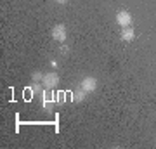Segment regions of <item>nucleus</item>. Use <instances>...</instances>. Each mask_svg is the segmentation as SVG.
I'll use <instances>...</instances> for the list:
<instances>
[{"instance_id": "nucleus-1", "label": "nucleus", "mask_w": 156, "mask_h": 149, "mask_svg": "<svg viewBox=\"0 0 156 149\" xmlns=\"http://www.w3.org/2000/svg\"><path fill=\"white\" fill-rule=\"evenodd\" d=\"M56 95L52 92V88H44V92H42V106H44L45 111H52L54 109V106H56Z\"/></svg>"}, {"instance_id": "nucleus-2", "label": "nucleus", "mask_w": 156, "mask_h": 149, "mask_svg": "<svg viewBox=\"0 0 156 149\" xmlns=\"http://www.w3.org/2000/svg\"><path fill=\"white\" fill-rule=\"evenodd\" d=\"M57 83H59V75L54 71H50V73H45L44 75V80H42V85H44L45 88H54L57 87Z\"/></svg>"}, {"instance_id": "nucleus-3", "label": "nucleus", "mask_w": 156, "mask_h": 149, "mask_svg": "<svg viewBox=\"0 0 156 149\" xmlns=\"http://www.w3.org/2000/svg\"><path fill=\"white\" fill-rule=\"evenodd\" d=\"M50 35H52V38L56 40V42L62 44V42L66 40V37H68V33H66V26H64V24H56V26L52 28Z\"/></svg>"}, {"instance_id": "nucleus-4", "label": "nucleus", "mask_w": 156, "mask_h": 149, "mask_svg": "<svg viewBox=\"0 0 156 149\" xmlns=\"http://www.w3.org/2000/svg\"><path fill=\"white\" fill-rule=\"evenodd\" d=\"M80 88H83L87 94H90V92H94L95 88H97V80L94 76H85L80 82Z\"/></svg>"}, {"instance_id": "nucleus-5", "label": "nucleus", "mask_w": 156, "mask_h": 149, "mask_svg": "<svg viewBox=\"0 0 156 149\" xmlns=\"http://www.w3.org/2000/svg\"><path fill=\"white\" fill-rule=\"evenodd\" d=\"M116 23L122 28H127V26H130V24H132V16H130L127 11H120L116 14Z\"/></svg>"}, {"instance_id": "nucleus-6", "label": "nucleus", "mask_w": 156, "mask_h": 149, "mask_svg": "<svg viewBox=\"0 0 156 149\" xmlns=\"http://www.w3.org/2000/svg\"><path fill=\"white\" fill-rule=\"evenodd\" d=\"M120 38L123 40V42H132V40L135 38V31H134V28H122V33H120Z\"/></svg>"}, {"instance_id": "nucleus-7", "label": "nucleus", "mask_w": 156, "mask_h": 149, "mask_svg": "<svg viewBox=\"0 0 156 149\" xmlns=\"http://www.w3.org/2000/svg\"><path fill=\"white\" fill-rule=\"evenodd\" d=\"M87 99V92H85L83 88H78L76 92H73V95H71V101L73 102H83V101Z\"/></svg>"}, {"instance_id": "nucleus-8", "label": "nucleus", "mask_w": 156, "mask_h": 149, "mask_svg": "<svg viewBox=\"0 0 156 149\" xmlns=\"http://www.w3.org/2000/svg\"><path fill=\"white\" fill-rule=\"evenodd\" d=\"M44 85H42V83H38V82H35L33 85H31V92H33V94H42V92H44Z\"/></svg>"}, {"instance_id": "nucleus-9", "label": "nucleus", "mask_w": 156, "mask_h": 149, "mask_svg": "<svg viewBox=\"0 0 156 149\" xmlns=\"http://www.w3.org/2000/svg\"><path fill=\"white\" fill-rule=\"evenodd\" d=\"M44 75H45V73H42V71H35V73H33V76H31V78H33V82L42 83V80H44Z\"/></svg>"}, {"instance_id": "nucleus-10", "label": "nucleus", "mask_w": 156, "mask_h": 149, "mask_svg": "<svg viewBox=\"0 0 156 149\" xmlns=\"http://www.w3.org/2000/svg\"><path fill=\"white\" fill-rule=\"evenodd\" d=\"M64 101H66V94H64V92H59V94H56V102H57V104H62Z\"/></svg>"}, {"instance_id": "nucleus-11", "label": "nucleus", "mask_w": 156, "mask_h": 149, "mask_svg": "<svg viewBox=\"0 0 156 149\" xmlns=\"http://www.w3.org/2000/svg\"><path fill=\"white\" fill-rule=\"evenodd\" d=\"M61 52H62V54H68V47H66V45H62V47H61Z\"/></svg>"}, {"instance_id": "nucleus-12", "label": "nucleus", "mask_w": 156, "mask_h": 149, "mask_svg": "<svg viewBox=\"0 0 156 149\" xmlns=\"http://www.w3.org/2000/svg\"><path fill=\"white\" fill-rule=\"evenodd\" d=\"M56 2H57V4H61V5H62V4H66L68 0H56Z\"/></svg>"}]
</instances>
